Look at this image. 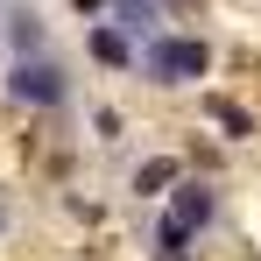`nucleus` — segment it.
I'll use <instances>...</instances> for the list:
<instances>
[{
	"instance_id": "1",
	"label": "nucleus",
	"mask_w": 261,
	"mask_h": 261,
	"mask_svg": "<svg viewBox=\"0 0 261 261\" xmlns=\"http://www.w3.org/2000/svg\"><path fill=\"white\" fill-rule=\"evenodd\" d=\"M141 71L155 85H191V78L212 71V49L198 43V36H155V43L141 49Z\"/></svg>"
},
{
	"instance_id": "2",
	"label": "nucleus",
	"mask_w": 261,
	"mask_h": 261,
	"mask_svg": "<svg viewBox=\"0 0 261 261\" xmlns=\"http://www.w3.org/2000/svg\"><path fill=\"white\" fill-rule=\"evenodd\" d=\"M7 99L49 113V106L71 99V78H64V64H49V57H14V64H7Z\"/></svg>"
},
{
	"instance_id": "3",
	"label": "nucleus",
	"mask_w": 261,
	"mask_h": 261,
	"mask_svg": "<svg viewBox=\"0 0 261 261\" xmlns=\"http://www.w3.org/2000/svg\"><path fill=\"white\" fill-rule=\"evenodd\" d=\"M170 226H184V233H198V226H212L219 219V191L212 184H184V176H176V191H170Z\"/></svg>"
},
{
	"instance_id": "4",
	"label": "nucleus",
	"mask_w": 261,
	"mask_h": 261,
	"mask_svg": "<svg viewBox=\"0 0 261 261\" xmlns=\"http://www.w3.org/2000/svg\"><path fill=\"white\" fill-rule=\"evenodd\" d=\"M43 43H49L43 14H36V7H14V14H7V49H14V57H43Z\"/></svg>"
},
{
	"instance_id": "5",
	"label": "nucleus",
	"mask_w": 261,
	"mask_h": 261,
	"mask_svg": "<svg viewBox=\"0 0 261 261\" xmlns=\"http://www.w3.org/2000/svg\"><path fill=\"white\" fill-rule=\"evenodd\" d=\"M85 49H92V64H106V71H127V64H134V43L113 29V21H99V29L85 36Z\"/></svg>"
},
{
	"instance_id": "6",
	"label": "nucleus",
	"mask_w": 261,
	"mask_h": 261,
	"mask_svg": "<svg viewBox=\"0 0 261 261\" xmlns=\"http://www.w3.org/2000/svg\"><path fill=\"white\" fill-rule=\"evenodd\" d=\"M170 184H176V155H148L134 170V198H170Z\"/></svg>"
},
{
	"instance_id": "7",
	"label": "nucleus",
	"mask_w": 261,
	"mask_h": 261,
	"mask_svg": "<svg viewBox=\"0 0 261 261\" xmlns=\"http://www.w3.org/2000/svg\"><path fill=\"white\" fill-rule=\"evenodd\" d=\"M113 21H120V36H155V0H113Z\"/></svg>"
},
{
	"instance_id": "8",
	"label": "nucleus",
	"mask_w": 261,
	"mask_h": 261,
	"mask_svg": "<svg viewBox=\"0 0 261 261\" xmlns=\"http://www.w3.org/2000/svg\"><path fill=\"white\" fill-rule=\"evenodd\" d=\"M205 113H212V127H226L233 134V141H247V134H254V113H247V106H233V99H205Z\"/></svg>"
},
{
	"instance_id": "9",
	"label": "nucleus",
	"mask_w": 261,
	"mask_h": 261,
	"mask_svg": "<svg viewBox=\"0 0 261 261\" xmlns=\"http://www.w3.org/2000/svg\"><path fill=\"white\" fill-rule=\"evenodd\" d=\"M92 127L106 134V141H120V134H127V127H120V113H113V106H99V113H92Z\"/></svg>"
},
{
	"instance_id": "10",
	"label": "nucleus",
	"mask_w": 261,
	"mask_h": 261,
	"mask_svg": "<svg viewBox=\"0 0 261 261\" xmlns=\"http://www.w3.org/2000/svg\"><path fill=\"white\" fill-rule=\"evenodd\" d=\"M155 247H191V233H184V226H170V219H163V226H155Z\"/></svg>"
},
{
	"instance_id": "11",
	"label": "nucleus",
	"mask_w": 261,
	"mask_h": 261,
	"mask_svg": "<svg viewBox=\"0 0 261 261\" xmlns=\"http://www.w3.org/2000/svg\"><path fill=\"white\" fill-rule=\"evenodd\" d=\"M155 261H191V247H163V254H155Z\"/></svg>"
},
{
	"instance_id": "12",
	"label": "nucleus",
	"mask_w": 261,
	"mask_h": 261,
	"mask_svg": "<svg viewBox=\"0 0 261 261\" xmlns=\"http://www.w3.org/2000/svg\"><path fill=\"white\" fill-rule=\"evenodd\" d=\"M78 7H85V14H99V7H106V0H78Z\"/></svg>"
}]
</instances>
